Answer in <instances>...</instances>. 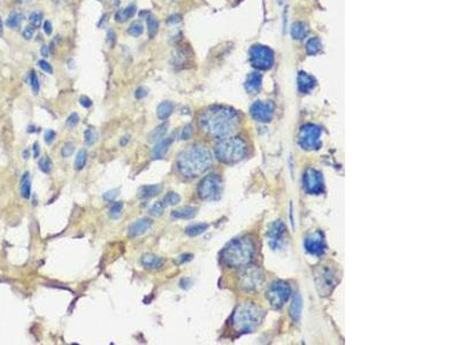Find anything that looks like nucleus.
I'll return each instance as SVG.
<instances>
[{"instance_id":"37998d69","label":"nucleus","mask_w":460,"mask_h":345,"mask_svg":"<svg viewBox=\"0 0 460 345\" xmlns=\"http://www.w3.org/2000/svg\"><path fill=\"white\" fill-rule=\"evenodd\" d=\"M38 66H40V68L42 69V71L50 74V75H52V74H53L52 66L50 65L46 60H40V61H38Z\"/></svg>"},{"instance_id":"b1692460","label":"nucleus","mask_w":460,"mask_h":345,"mask_svg":"<svg viewBox=\"0 0 460 345\" xmlns=\"http://www.w3.org/2000/svg\"><path fill=\"white\" fill-rule=\"evenodd\" d=\"M307 35H308V27L306 23H304V22L293 23V26L291 28V36L293 40H297V41L304 40Z\"/></svg>"},{"instance_id":"2f4dec72","label":"nucleus","mask_w":460,"mask_h":345,"mask_svg":"<svg viewBox=\"0 0 460 345\" xmlns=\"http://www.w3.org/2000/svg\"><path fill=\"white\" fill-rule=\"evenodd\" d=\"M23 21V15L21 13H12L7 19V26L11 29H19Z\"/></svg>"},{"instance_id":"393cba45","label":"nucleus","mask_w":460,"mask_h":345,"mask_svg":"<svg viewBox=\"0 0 460 345\" xmlns=\"http://www.w3.org/2000/svg\"><path fill=\"white\" fill-rule=\"evenodd\" d=\"M160 191H161V187L159 184L144 185V187L138 189V197L141 199L151 198V197L157 196Z\"/></svg>"},{"instance_id":"f704fd0d","label":"nucleus","mask_w":460,"mask_h":345,"mask_svg":"<svg viewBox=\"0 0 460 345\" xmlns=\"http://www.w3.org/2000/svg\"><path fill=\"white\" fill-rule=\"evenodd\" d=\"M180 200H181V196L179 195V193L168 192L162 201H164L165 206H174V205L179 204Z\"/></svg>"},{"instance_id":"f257e3e1","label":"nucleus","mask_w":460,"mask_h":345,"mask_svg":"<svg viewBox=\"0 0 460 345\" xmlns=\"http://www.w3.org/2000/svg\"><path fill=\"white\" fill-rule=\"evenodd\" d=\"M241 121L239 114L227 106H212L199 119L203 131L215 138H225L237 129Z\"/></svg>"},{"instance_id":"ea45409f","label":"nucleus","mask_w":460,"mask_h":345,"mask_svg":"<svg viewBox=\"0 0 460 345\" xmlns=\"http://www.w3.org/2000/svg\"><path fill=\"white\" fill-rule=\"evenodd\" d=\"M164 208H165L164 201H157V203H154L152 206L150 207L149 212H150L151 215L159 216V215L162 214V213H164Z\"/></svg>"},{"instance_id":"de8ad7c7","label":"nucleus","mask_w":460,"mask_h":345,"mask_svg":"<svg viewBox=\"0 0 460 345\" xmlns=\"http://www.w3.org/2000/svg\"><path fill=\"white\" fill-rule=\"evenodd\" d=\"M148 95H149V90L144 87H139L136 90V92H135V97H136L137 99L145 98Z\"/></svg>"},{"instance_id":"9d476101","label":"nucleus","mask_w":460,"mask_h":345,"mask_svg":"<svg viewBox=\"0 0 460 345\" xmlns=\"http://www.w3.org/2000/svg\"><path fill=\"white\" fill-rule=\"evenodd\" d=\"M321 128L315 125H305L299 133V145L305 150H315L320 146Z\"/></svg>"},{"instance_id":"a878e982","label":"nucleus","mask_w":460,"mask_h":345,"mask_svg":"<svg viewBox=\"0 0 460 345\" xmlns=\"http://www.w3.org/2000/svg\"><path fill=\"white\" fill-rule=\"evenodd\" d=\"M20 191L21 196L26 199H29L30 196H32V181H30L29 173L23 174L20 185Z\"/></svg>"},{"instance_id":"5701e85b","label":"nucleus","mask_w":460,"mask_h":345,"mask_svg":"<svg viewBox=\"0 0 460 345\" xmlns=\"http://www.w3.org/2000/svg\"><path fill=\"white\" fill-rule=\"evenodd\" d=\"M173 111H174V104L172 102H168V100L162 102L161 104H159V106L157 107L158 119L161 120V121H166V120H167L169 116L172 115Z\"/></svg>"},{"instance_id":"603ef678","label":"nucleus","mask_w":460,"mask_h":345,"mask_svg":"<svg viewBox=\"0 0 460 345\" xmlns=\"http://www.w3.org/2000/svg\"><path fill=\"white\" fill-rule=\"evenodd\" d=\"M43 30L45 32V34L48 35V36H50V35H51L52 32H53L52 23L50 22V21H45V22H44V25H43Z\"/></svg>"},{"instance_id":"f8f14e48","label":"nucleus","mask_w":460,"mask_h":345,"mask_svg":"<svg viewBox=\"0 0 460 345\" xmlns=\"http://www.w3.org/2000/svg\"><path fill=\"white\" fill-rule=\"evenodd\" d=\"M303 185L305 190L312 195H318L323 191L322 175L315 169H307L303 176Z\"/></svg>"},{"instance_id":"a18cd8bd","label":"nucleus","mask_w":460,"mask_h":345,"mask_svg":"<svg viewBox=\"0 0 460 345\" xmlns=\"http://www.w3.org/2000/svg\"><path fill=\"white\" fill-rule=\"evenodd\" d=\"M79 121H80V116L76 113H72L67 119V126L71 128H74L77 123H79Z\"/></svg>"},{"instance_id":"dca6fc26","label":"nucleus","mask_w":460,"mask_h":345,"mask_svg":"<svg viewBox=\"0 0 460 345\" xmlns=\"http://www.w3.org/2000/svg\"><path fill=\"white\" fill-rule=\"evenodd\" d=\"M283 234L284 226L281 222H275L270 226L268 236L270 239V245H272L273 249H276V247L280 246V244L282 243V238H283Z\"/></svg>"},{"instance_id":"473e14b6","label":"nucleus","mask_w":460,"mask_h":345,"mask_svg":"<svg viewBox=\"0 0 460 345\" xmlns=\"http://www.w3.org/2000/svg\"><path fill=\"white\" fill-rule=\"evenodd\" d=\"M87 160H88V153L86 150H80L79 153L75 158V169L76 170H82L84 168V166L87 165Z\"/></svg>"},{"instance_id":"49530a36","label":"nucleus","mask_w":460,"mask_h":345,"mask_svg":"<svg viewBox=\"0 0 460 345\" xmlns=\"http://www.w3.org/2000/svg\"><path fill=\"white\" fill-rule=\"evenodd\" d=\"M34 34H35V28L29 25L28 27H26V28L23 29L22 36L25 37L26 40H32L33 36H34Z\"/></svg>"},{"instance_id":"c756f323","label":"nucleus","mask_w":460,"mask_h":345,"mask_svg":"<svg viewBox=\"0 0 460 345\" xmlns=\"http://www.w3.org/2000/svg\"><path fill=\"white\" fill-rule=\"evenodd\" d=\"M146 25H148V32L150 38L156 37L158 30H159V21H158V19L156 17H152V15H149V17L146 18Z\"/></svg>"},{"instance_id":"c03bdc74","label":"nucleus","mask_w":460,"mask_h":345,"mask_svg":"<svg viewBox=\"0 0 460 345\" xmlns=\"http://www.w3.org/2000/svg\"><path fill=\"white\" fill-rule=\"evenodd\" d=\"M118 195H119V190H110V191L104 193L103 198L105 201H113L115 198H117Z\"/></svg>"},{"instance_id":"58836bf2","label":"nucleus","mask_w":460,"mask_h":345,"mask_svg":"<svg viewBox=\"0 0 460 345\" xmlns=\"http://www.w3.org/2000/svg\"><path fill=\"white\" fill-rule=\"evenodd\" d=\"M38 166H40V169L43 173H46V174L50 173V172H51V169H52L51 159H50L48 156H44L43 158L41 159L40 162H38Z\"/></svg>"},{"instance_id":"f03ea898","label":"nucleus","mask_w":460,"mask_h":345,"mask_svg":"<svg viewBox=\"0 0 460 345\" xmlns=\"http://www.w3.org/2000/svg\"><path fill=\"white\" fill-rule=\"evenodd\" d=\"M212 165V154L206 146L195 144L187 147L179 154L176 166L185 177H196L203 174Z\"/></svg>"},{"instance_id":"e433bc0d","label":"nucleus","mask_w":460,"mask_h":345,"mask_svg":"<svg viewBox=\"0 0 460 345\" xmlns=\"http://www.w3.org/2000/svg\"><path fill=\"white\" fill-rule=\"evenodd\" d=\"M98 141V134L95 129H87L84 133V142L88 146L94 145L95 143Z\"/></svg>"},{"instance_id":"a19ab883","label":"nucleus","mask_w":460,"mask_h":345,"mask_svg":"<svg viewBox=\"0 0 460 345\" xmlns=\"http://www.w3.org/2000/svg\"><path fill=\"white\" fill-rule=\"evenodd\" d=\"M30 85H32V90L35 95H38L40 92L41 85H40V80H38V76L36 72H32L30 73Z\"/></svg>"},{"instance_id":"2eb2a0df","label":"nucleus","mask_w":460,"mask_h":345,"mask_svg":"<svg viewBox=\"0 0 460 345\" xmlns=\"http://www.w3.org/2000/svg\"><path fill=\"white\" fill-rule=\"evenodd\" d=\"M153 221L151 219H139L131 224L128 229L129 237H137L144 234V232L150 229V227L152 226Z\"/></svg>"},{"instance_id":"13d9d810","label":"nucleus","mask_w":460,"mask_h":345,"mask_svg":"<svg viewBox=\"0 0 460 345\" xmlns=\"http://www.w3.org/2000/svg\"><path fill=\"white\" fill-rule=\"evenodd\" d=\"M41 53H42V56H44V57H48V56H49V50H48V46H43V48H42V50H41Z\"/></svg>"},{"instance_id":"7ed1b4c3","label":"nucleus","mask_w":460,"mask_h":345,"mask_svg":"<svg viewBox=\"0 0 460 345\" xmlns=\"http://www.w3.org/2000/svg\"><path fill=\"white\" fill-rule=\"evenodd\" d=\"M254 254V244L247 237L236 238L223 249L222 260L230 267L245 266L252 260Z\"/></svg>"},{"instance_id":"09e8293b","label":"nucleus","mask_w":460,"mask_h":345,"mask_svg":"<svg viewBox=\"0 0 460 345\" xmlns=\"http://www.w3.org/2000/svg\"><path fill=\"white\" fill-rule=\"evenodd\" d=\"M191 134H192V127L190 125H188V126H185L183 129H182V134H181V137H182V139H189L191 136Z\"/></svg>"},{"instance_id":"f3484780","label":"nucleus","mask_w":460,"mask_h":345,"mask_svg":"<svg viewBox=\"0 0 460 345\" xmlns=\"http://www.w3.org/2000/svg\"><path fill=\"white\" fill-rule=\"evenodd\" d=\"M298 89L301 94H310V92L315 88V79L311 75H308L307 73L300 72L298 74Z\"/></svg>"},{"instance_id":"79ce46f5","label":"nucleus","mask_w":460,"mask_h":345,"mask_svg":"<svg viewBox=\"0 0 460 345\" xmlns=\"http://www.w3.org/2000/svg\"><path fill=\"white\" fill-rule=\"evenodd\" d=\"M73 152H74V144L71 142L66 143L65 146L63 147V150H61V154H63V157L65 158L71 157Z\"/></svg>"},{"instance_id":"c9c22d12","label":"nucleus","mask_w":460,"mask_h":345,"mask_svg":"<svg viewBox=\"0 0 460 345\" xmlns=\"http://www.w3.org/2000/svg\"><path fill=\"white\" fill-rule=\"evenodd\" d=\"M128 33L133 37H139L143 33H144V26H143L142 23L138 21L131 23L128 29Z\"/></svg>"},{"instance_id":"bf43d9fd","label":"nucleus","mask_w":460,"mask_h":345,"mask_svg":"<svg viewBox=\"0 0 460 345\" xmlns=\"http://www.w3.org/2000/svg\"><path fill=\"white\" fill-rule=\"evenodd\" d=\"M3 32H4V25H3L2 18H0V36H2V35H3Z\"/></svg>"},{"instance_id":"39448f33","label":"nucleus","mask_w":460,"mask_h":345,"mask_svg":"<svg viewBox=\"0 0 460 345\" xmlns=\"http://www.w3.org/2000/svg\"><path fill=\"white\" fill-rule=\"evenodd\" d=\"M246 152V143L238 137L225 138L215 146L216 158L225 164H234V162L242 160Z\"/></svg>"},{"instance_id":"864d4df0","label":"nucleus","mask_w":460,"mask_h":345,"mask_svg":"<svg viewBox=\"0 0 460 345\" xmlns=\"http://www.w3.org/2000/svg\"><path fill=\"white\" fill-rule=\"evenodd\" d=\"M191 258H192V254H182V255H180L179 259H177V263H183V262H187L189 260H191Z\"/></svg>"},{"instance_id":"aec40b11","label":"nucleus","mask_w":460,"mask_h":345,"mask_svg":"<svg viewBox=\"0 0 460 345\" xmlns=\"http://www.w3.org/2000/svg\"><path fill=\"white\" fill-rule=\"evenodd\" d=\"M262 84V76L259 73H251L249 76L246 77L245 81V89L250 94H257L260 91Z\"/></svg>"},{"instance_id":"4468645a","label":"nucleus","mask_w":460,"mask_h":345,"mask_svg":"<svg viewBox=\"0 0 460 345\" xmlns=\"http://www.w3.org/2000/svg\"><path fill=\"white\" fill-rule=\"evenodd\" d=\"M305 247L310 252L311 254L314 255H321L324 250H326V245H324L323 236L320 232H314L308 236L305 239Z\"/></svg>"},{"instance_id":"6e6552de","label":"nucleus","mask_w":460,"mask_h":345,"mask_svg":"<svg viewBox=\"0 0 460 345\" xmlns=\"http://www.w3.org/2000/svg\"><path fill=\"white\" fill-rule=\"evenodd\" d=\"M239 285L242 289L246 291H253L260 288L262 280H264V274L262 270L256 266H247L238 275Z\"/></svg>"},{"instance_id":"cd10ccee","label":"nucleus","mask_w":460,"mask_h":345,"mask_svg":"<svg viewBox=\"0 0 460 345\" xmlns=\"http://www.w3.org/2000/svg\"><path fill=\"white\" fill-rule=\"evenodd\" d=\"M167 130H168V123H162V125H160L159 127H157L156 129H154L152 133L150 134L149 141L151 143L158 142L162 137H165V135H166V133H167Z\"/></svg>"},{"instance_id":"7c9ffc66","label":"nucleus","mask_w":460,"mask_h":345,"mask_svg":"<svg viewBox=\"0 0 460 345\" xmlns=\"http://www.w3.org/2000/svg\"><path fill=\"white\" fill-rule=\"evenodd\" d=\"M321 49H322L321 42H320L319 38H316V37L311 38V40L308 41L306 44V52L310 54V56H315V54H318L320 51H321Z\"/></svg>"},{"instance_id":"72a5a7b5","label":"nucleus","mask_w":460,"mask_h":345,"mask_svg":"<svg viewBox=\"0 0 460 345\" xmlns=\"http://www.w3.org/2000/svg\"><path fill=\"white\" fill-rule=\"evenodd\" d=\"M42 22H43V13H42V12L36 11V12H34V13L30 14L29 23H30V26L34 27L35 29L40 28Z\"/></svg>"},{"instance_id":"20e7f679","label":"nucleus","mask_w":460,"mask_h":345,"mask_svg":"<svg viewBox=\"0 0 460 345\" xmlns=\"http://www.w3.org/2000/svg\"><path fill=\"white\" fill-rule=\"evenodd\" d=\"M264 319V311L253 303L241 304L235 309L233 324L238 331H252Z\"/></svg>"},{"instance_id":"4d7b16f0","label":"nucleus","mask_w":460,"mask_h":345,"mask_svg":"<svg viewBox=\"0 0 460 345\" xmlns=\"http://www.w3.org/2000/svg\"><path fill=\"white\" fill-rule=\"evenodd\" d=\"M128 142H129V137L125 136V137H122L121 142H120V144H121V146H126L127 144H128Z\"/></svg>"},{"instance_id":"412c9836","label":"nucleus","mask_w":460,"mask_h":345,"mask_svg":"<svg viewBox=\"0 0 460 345\" xmlns=\"http://www.w3.org/2000/svg\"><path fill=\"white\" fill-rule=\"evenodd\" d=\"M196 214H197V208L185 206V207L173 211L171 215H172V218L177 219V220H189V219L195 218Z\"/></svg>"},{"instance_id":"9b49d317","label":"nucleus","mask_w":460,"mask_h":345,"mask_svg":"<svg viewBox=\"0 0 460 345\" xmlns=\"http://www.w3.org/2000/svg\"><path fill=\"white\" fill-rule=\"evenodd\" d=\"M335 275L331 268H328L326 266H321L315 272V282L321 296H327L331 291L332 286L335 284Z\"/></svg>"},{"instance_id":"bb28decb","label":"nucleus","mask_w":460,"mask_h":345,"mask_svg":"<svg viewBox=\"0 0 460 345\" xmlns=\"http://www.w3.org/2000/svg\"><path fill=\"white\" fill-rule=\"evenodd\" d=\"M301 308H303V304H301V298L299 294H296V297L293 298L292 305L290 307V314H291L293 320H298L301 315Z\"/></svg>"},{"instance_id":"4c0bfd02","label":"nucleus","mask_w":460,"mask_h":345,"mask_svg":"<svg viewBox=\"0 0 460 345\" xmlns=\"http://www.w3.org/2000/svg\"><path fill=\"white\" fill-rule=\"evenodd\" d=\"M122 209H123V203H122V201H117V203H114L110 208L111 218H113V219L120 218V216H121V214H122Z\"/></svg>"},{"instance_id":"6ab92c4d","label":"nucleus","mask_w":460,"mask_h":345,"mask_svg":"<svg viewBox=\"0 0 460 345\" xmlns=\"http://www.w3.org/2000/svg\"><path fill=\"white\" fill-rule=\"evenodd\" d=\"M141 263H142V266L146 269H159L162 266H164L165 259L159 257V255H156L152 253H146L142 257Z\"/></svg>"},{"instance_id":"1a4fd4ad","label":"nucleus","mask_w":460,"mask_h":345,"mask_svg":"<svg viewBox=\"0 0 460 345\" xmlns=\"http://www.w3.org/2000/svg\"><path fill=\"white\" fill-rule=\"evenodd\" d=\"M290 293H291V290H290L288 283L283 281H276L269 286L266 297H267L269 304L273 307L280 308L287 303Z\"/></svg>"},{"instance_id":"a211bd4d","label":"nucleus","mask_w":460,"mask_h":345,"mask_svg":"<svg viewBox=\"0 0 460 345\" xmlns=\"http://www.w3.org/2000/svg\"><path fill=\"white\" fill-rule=\"evenodd\" d=\"M172 143H173L172 137H162L161 139H159L156 146L153 147V151H152L153 160H159V159L164 158L166 156V153H167L169 146L172 145Z\"/></svg>"},{"instance_id":"0eeeda50","label":"nucleus","mask_w":460,"mask_h":345,"mask_svg":"<svg viewBox=\"0 0 460 345\" xmlns=\"http://www.w3.org/2000/svg\"><path fill=\"white\" fill-rule=\"evenodd\" d=\"M250 61L254 68L268 71L274 65V52L265 45L256 44L250 49Z\"/></svg>"},{"instance_id":"ddd939ff","label":"nucleus","mask_w":460,"mask_h":345,"mask_svg":"<svg viewBox=\"0 0 460 345\" xmlns=\"http://www.w3.org/2000/svg\"><path fill=\"white\" fill-rule=\"evenodd\" d=\"M251 115L259 122H269L274 115V104L272 102H256L251 106Z\"/></svg>"},{"instance_id":"5fc2aeb1","label":"nucleus","mask_w":460,"mask_h":345,"mask_svg":"<svg viewBox=\"0 0 460 345\" xmlns=\"http://www.w3.org/2000/svg\"><path fill=\"white\" fill-rule=\"evenodd\" d=\"M181 21H182V19H181L180 15H173V17H169L167 20L169 25H174V23L176 25V23H180Z\"/></svg>"},{"instance_id":"423d86ee","label":"nucleus","mask_w":460,"mask_h":345,"mask_svg":"<svg viewBox=\"0 0 460 345\" xmlns=\"http://www.w3.org/2000/svg\"><path fill=\"white\" fill-rule=\"evenodd\" d=\"M222 193V182L215 174L205 176L198 185V195L202 199L213 201L218 200Z\"/></svg>"},{"instance_id":"6e6d98bb","label":"nucleus","mask_w":460,"mask_h":345,"mask_svg":"<svg viewBox=\"0 0 460 345\" xmlns=\"http://www.w3.org/2000/svg\"><path fill=\"white\" fill-rule=\"evenodd\" d=\"M33 151H34V157H35V158H37L38 156H40V145H38L37 143L34 145Z\"/></svg>"},{"instance_id":"3c124183","label":"nucleus","mask_w":460,"mask_h":345,"mask_svg":"<svg viewBox=\"0 0 460 345\" xmlns=\"http://www.w3.org/2000/svg\"><path fill=\"white\" fill-rule=\"evenodd\" d=\"M79 102H80V104L82 105V106H83L84 108H89V107H91V106H92V102H91V99L89 98V97H86V96L81 97Z\"/></svg>"},{"instance_id":"8fccbe9b","label":"nucleus","mask_w":460,"mask_h":345,"mask_svg":"<svg viewBox=\"0 0 460 345\" xmlns=\"http://www.w3.org/2000/svg\"><path fill=\"white\" fill-rule=\"evenodd\" d=\"M54 138H56V133H54L53 130H48L45 133V142L48 143V144H52L53 141H54Z\"/></svg>"},{"instance_id":"c85d7f7f","label":"nucleus","mask_w":460,"mask_h":345,"mask_svg":"<svg viewBox=\"0 0 460 345\" xmlns=\"http://www.w3.org/2000/svg\"><path fill=\"white\" fill-rule=\"evenodd\" d=\"M208 228L207 223H193L191 226L185 228V234L189 236H198L202 235L204 231H206Z\"/></svg>"},{"instance_id":"4be33fe9","label":"nucleus","mask_w":460,"mask_h":345,"mask_svg":"<svg viewBox=\"0 0 460 345\" xmlns=\"http://www.w3.org/2000/svg\"><path fill=\"white\" fill-rule=\"evenodd\" d=\"M135 14H136V6L129 5V6H127L126 9L119 10L114 15V20H115V22L123 23V22L128 21L129 19L133 18Z\"/></svg>"}]
</instances>
